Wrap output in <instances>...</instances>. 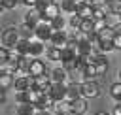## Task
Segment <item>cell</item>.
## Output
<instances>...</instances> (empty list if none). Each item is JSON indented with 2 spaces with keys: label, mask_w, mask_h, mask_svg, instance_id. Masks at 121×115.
<instances>
[{
  "label": "cell",
  "mask_w": 121,
  "mask_h": 115,
  "mask_svg": "<svg viewBox=\"0 0 121 115\" xmlns=\"http://www.w3.org/2000/svg\"><path fill=\"white\" fill-rule=\"evenodd\" d=\"M0 40H2V45H4V47L15 49V45H17L19 40H21V36H19V28H17V26H8V28H4Z\"/></svg>",
  "instance_id": "6da1fadb"
},
{
  "label": "cell",
  "mask_w": 121,
  "mask_h": 115,
  "mask_svg": "<svg viewBox=\"0 0 121 115\" xmlns=\"http://www.w3.org/2000/svg\"><path fill=\"white\" fill-rule=\"evenodd\" d=\"M98 94H100V87H98V83L95 79L81 83V96L83 98H96Z\"/></svg>",
  "instance_id": "7a4b0ae2"
},
{
  "label": "cell",
  "mask_w": 121,
  "mask_h": 115,
  "mask_svg": "<svg viewBox=\"0 0 121 115\" xmlns=\"http://www.w3.org/2000/svg\"><path fill=\"white\" fill-rule=\"evenodd\" d=\"M68 43H70V40H68V32L66 30H55L51 40H49V45H55L59 49H64Z\"/></svg>",
  "instance_id": "3957f363"
},
{
  "label": "cell",
  "mask_w": 121,
  "mask_h": 115,
  "mask_svg": "<svg viewBox=\"0 0 121 115\" xmlns=\"http://www.w3.org/2000/svg\"><path fill=\"white\" fill-rule=\"evenodd\" d=\"M60 11H62V8H60V4H59V2H49L47 9L42 13V21H43V23H51L55 17H59V15H60Z\"/></svg>",
  "instance_id": "277c9868"
},
{
  "label": "cell",
  "mask_w": 121,
  "mask_h": 115,
  "mask_svg": "<svg viewBox=\"0 0 121 115\" xmlns=\"http://www.w3.org/2000/svg\"><path fill=\"white\" fill-rule=\"evenodd\" d=\"M53 32H55V30L51 28V25L42 21V23L36 26V40H40V41H43V43H45V41H49V40H51Z\"/></svg>",
  "instance_id": "5b68a950"
},
{
  "label": "cell",
  "mask_w": 121,
  "mask_h": 115,
  "mask_svg": "<svg viewBox=\"0 0 121 115\" xmlns=\"http://www.w3.org/2000/svg\"><path fill=\"white\" fill-rule=\"evenodd\" d=\"M32 85H34V77H32V75H19V77H15L13 89H15L17 92H21V90L32 89Z\"/></svg>",
  "instance_id": "8992f818"
},
{
  "label": "cell",
  "mask_w": 121,
  "mask_h": 115,
  "mask_svg": "<svg viewBox=\"0 0 121 115\" xmlns=\"http://www.w3.org/2000/svg\"><path fill=\"white\" fill-rule=\"evenodd\" d=\"M42 74H47L45 62H43L42 58H32V62H30V68H28V75L36 77V75H42Z\"/></svg>",
  "instance_id": "52a82bcc"
},
{
  "label": "cell",
  "mask_w": 121,
  "mask_h": 115,
  "mask_svg": "<svg viewBox=\"0 0 121 115\" xmlns=\"http://www.w3.org/2000/svg\"><path fill=\"white\" fill-rule=\"evenodd\" d=\"M66 90H68V83H53V89H51L53 100L55 102L66 100Z\"/></svg>",
  "instance_id": "ba28073f"
},
{
  "label": "cell",
  "mask_w": 121,
  "mask_h": 115,
  "mask_svg": "<svg viewBox=\"0 0 121 115\" xmlns=\"http://www.w3.org/2000/svg\"><path fill=\"white\" fill-rule=\"evenodd\" d=\"M25 23H28L30 26H38L42 23V13L36 9V8H28V11L25 13Z\"/></svg>",
  "instance_id": "9c48e42d"
},
{
  "label": "cell",
  "mask_w": 121,
  "mask_h": 115,
  "mask_svg": "<svg viewBox=\"0 0 121 115\" xmlns=\"http://www.w3.org/2000/svg\"><path fill=\"white\" fill-rule=\"evenodd\" d=\"M78 98H81V83L72 81V83H68L66 100H68V102H74V100H78Z\"/></svg>",
  "instance_id": "30bf717a"
},
{
  "label": "cell",
  "mask_w": 121,
  "mask_h": 115,
  "mask_svg": "<svg viewBox=\"0 0 121 115\" xmlns=\"http://www.w3.org/2000/svg\"><path fill=\"white\" fill-rule=\"evenodd\" d=\"M17 28H19V36H21V40H30V41H32V38H36V28L30 26L28 23L19 25Z\"/></svg>",
  "instance_id": "8fae6325"
},
{
  "label": "cell",
  "mask_w": 121,
  "mask_h": 115,
  "mask_svg": "<svg viewBox=\"0 0 121 115\" xmlns=\"http://www.w3.org/2000/svg\"><path fill=\"white\" fill-rule=\"evenodd\" d=\"M45 45H43V41H40V40H32L30 41V57L32 58H38L40 55H43L45 53Z\"/></svg>",
  "instance_id": "7c38bea8"
},
{
  "label": "cell",
  "mask_w": 121,
  "mask_h": 115,
  "mask_svg": "<svg viewBox=\"0 0 121 115\" xmlns=\"http://www.w3.org/2000/svg\"><path fill=\"white\" fill-rule=\"evenodd\" d=\"M87 98H78V100H74L72 102V113L74 115H85V111H87V102H85Z\"/></svg>",
  "instance_id": "4fadbf2b"
},
{
  "label": "cell",
  "mask_w": 121,
  "mask_h": 115,
  "mask_svg": "<svg viewBox=\"0 0 121 115\" xmlns=\"http://www.w3.org/2000/svg\"><path fill=\"white\" fill-rule=\"evenodd\" d=\"M95 66H96V70H98V74H106L108 72V58H106V55L104 53H98L96 57H95Z\"/></svg>",
  "instance_id": "5bb4252c"
},
{
  "label": "cell",
  "mask_w": 121,
  "mask_h": 115,
  "mask_svg": "<svg viewBox=\"0 0 121 115\" xmlns=\"http://www.w3.org/2000/svg\"><path fill=\"white\" fill-rule=\"evenodd\" d=\"M66 77H68V72H66L62 66L51 70V81H53V83H66Z\"/></svg>",
  "instance_id": "9a60e30c"
},
{
  "label": "cell",
  "mask_w": 121,
  "mask_h": 115,
  "mask_svg": "<svg viewBox=\"0 0 121 115\" xmlns=\"http://www.w3.org/2000/svg\"><path fill=\"white\" fill-rule=\"evenodd\" d=\"M17 55H23V57H30V40H19V43L15 45L13 49Z\"/></svg>",
  "instance_id": "2e32d148"
},
{
  "label": "cell",
  "mask_w": 121,
  "mask_h": 115,
  "mask_svg": "<svg viewBox=\"0 0 121 115\" xmlns=\"http://www.w3.org/2000/svg\"><path fill=\"white\" fill-rule=\"evenodd\" d=\"M45 57H47V60H51V62L62 60V53H60V49L55 47V45H49V47L45 49Z\"/></svg>",
  "instance_id": "e0dca14e"
},
{
  "label": "cell",
  "mask_w": 121,
  "mask_h": 115,
  "mask_svg": "<svg viewBox=\"0 0 121 115\" xmlns=\"http://www.w3.org/2000/svg\"><path fill=\"white\" fill-rule=\"evenodd\" d=\"M81 75H83V81H93L96 75H100L98 74V70H96V66H95V62H91V64H87L85 66V70L81 72Z\"/></svg>",
  "instance_id": "ac0fdd59"
},
{
  "label": "cell",
  "mask_w": 121,
  "mask_h": 115,
  "mask_svg": "<svg viewBox=\"0 0 121 115\" xmlns=\"http://www.w3.org/2000/svg\"><path fill=\"white\" fill-rule=\"evenodd\" d=\"M93 8L95 6L87 4V2H78V15H81L83 19H89V17H93Z\"/></svg>",
  "instance_id": "d6986e66"
},
{
  "label": "cell",
  "mask_w": 121,
  "mask_h": 115,
  "mask_svg": "<svg viewBox=\"0 0 121 115\" xmlns=\"http://www.w3.org/2000/svg\"><path fill=\"white\" fill-rule=\"evenodd\" d=\"M60 8L64 13H70V15L78 13V2L76 0H60Z\"/></svg>",
  "instance_id": "ffe728a7"
},
{
  "label": "cell",
  "mask_w": 121,
  "mask_h": 115,
  "mask_svg": "<svg viewBox=\"0 0 121 115\" xmlns=\"http://www.w3.org/2000/svg\"><path fill=\"white\" fill-rule=\"evenodd\" d=\"M15 113L17 115H34L36 113V107H34V104H17Z\"/></svg>",
  "instance_id": "44dd1931"
},
{
  "label": "cell",
  "mask_w": 121,
  "mask_h": 115,
  "mask_svg": "<svg viewBox=\"0 0 121 115\" xmlns=\"http://www.w3.org/2000/svg\"><path fill=\"white\" fill-rule=\"evenodd\" d=\"M98 38H100V41H113V38H115L113 26H106L104 30H100L98 32Z\"/></svg>",
  "instance_id": "7402d4cb"
},
{
  "label": "cell",
  "mask_w": 121,
  "mask_h": 115,
  "mask_svg": "<svg viewBox=\"0 0 121 115\" xmlns=\"http://www.w3.org/2000/svg\"><path fill=\"white\" fill-rule=\"evenodd\" d=\"M108 11V8H106V4H95V8H93V19H106V13Z\"/></svg>",
  "instance_id": "603a6c76"
},
{
  "label": "cell",
  "mask_w": 121,
  "mask_h": 115,
  "mask_svg": "<svg viewBox=\"0 0 121 115\" xmlns=\"http://www.w3.org/2000/svg\"><path fill=\"white\" fill-rule=\"evenodd\" d=\"M81 23H83V17H81V15H78V13L70 15V19H68L70 28H74V30H79V28H81Z\"/></svg>",
  "instance_id": "cb8c5ba5"
},
{
  "label": "cell",
  "mask_w": 121,
  "mask_h": 115,
  "mask_svg": "<svg viewBox=\"0 0 121 115\" xmlns=\"http://www.w3.org/2000/svg\"><path fill=\"white\" fill-rule=\"evenodd\" d=\"M11 57H13V53H11V49L9 47H0V64H8L9 60H11Z\"/></svg>",
  "instance_id": "d4e9b609"
},
{
  "label": "cell",
  "mask_w": 121,
  "mask_h": 115,
  "mask_svg": "<svg viewBox=\"0 0 121 115\" xmlns=\"http://www.w3.org/2000/svg\"><path fill=\"white\" fill-rule=\"evenodd\" d=\"M49 25H51L53 30H64V26H66V19H64L62 15H59V17H55Z\"/></svg>",
  "instance_id": "484cf974"
},
{
  "label": "cell",
  "mask_w": 121,
  "mask_h": 115,
  "mask_svg": "<svg viewBox=\"0 0 121 115\" xmlns=\"http://www.w3.org/2000/svg\"><path fill=\"white\" fill-rule=\"evenodd\" d=\"M110 94H112L113 100L121 102V81H115V83L110 87Z\"/></svg>",
  "instance_id": "4316f807"
},
{
  "label": "cell",
  "mask_w": 121,
  "mask_h": 115,
  "mask_svg": "<svg viewBox=\"0 0 121 115\" xmlns=\"http://www.w3.org/2000/svg\"><path fill=\"white\" fill-rule=\"evenodd\" d=\"M79 30H83V32H87V34L95 32V19H93V17L83 19V23H81V28H79Z\"/></svg>",
  "instance_id": "83f0119b"
},
{
  "label": "cell",
  "mask_w": 121,
  "mask_h": 115,
  "mask_svg": "<svg viewBox=\"0 0 121 115\" xmlns=\"http://www.w3.org/2000/svg\"><path fill=\"white\" fill-rule=\"evenodd\" d=\"M113 49H115L113 41H100V43H98V51H100V53H104V55H106V53H110V51H113Z\"/></svg>",
  "instance_id": "f1b7e54d"
},
{
  "label": "cell",
  "mask_w": 121,
  "mask_h": 115,
  "mask_svg": "<svg viewBox=\"0 0 121 115\" xmlns=\"http://www.w3.org/2000/svg\"><path fill=\"white\" fill-rule=\"evenodd\" d=\"M106 26H110L106 19H95V32H96V34H98L100 30H104Z\"/></svg>",
  "instance_id": "f546056e"
},
{
  "label": "cell",
  "mask_w": 121,
  "mask_h": 115,
  "mask_svg": "<svg viewBox=\"0 0 121 115\" xmlns=\"http://www.w3.org/2000/svg\"><path fill=\"white\" fill-rule=\"evenodd\" d=\"M0 4H2V8H4V9H13L19 2H17V0H0Z\"/></svg>",
  "instance_id": "4dcf8cb0"
},
{
  "label": "cell",
  "mask_w": 121,
  "mask_h": 115,
  "mask_svg": "<svg viewBox=\"0 0 121 115\" xmlns=\"http://www.w3.org/2000/svg\"><path fill=\"white\" fill-rule=\"evenodd\" d=\"M47 6H49V0H38V4H36L34 8H36L40 13H43V11L47 9Z\"/></svg>",
  "instance_id": "1f68e13d"
},
{
  "label": "cell",
  "mask_w": 121,
  "mask_h": 115,
  "mask_svg": "<svg viewBox=\"0 0 121 115\" xmlns=\"http://www.w3.org/2000/svg\"><path fill=\"white\" fill-rule=\"evenodd\" d=\"M113 45H115V49H121V32L115 34V38H113Z\"/></svg>",
  "instance_id": "d6a6232c"
},
{
  "label": "cell",
  "mask_w": 121,
  "mask_h": 115,
  "mask_svg": "<svg viewBox=\"0 0 121 115\" xmlns=\"http://www.w3.org/2000/svg\"><path fill=\"white\" fill-rule=\"evenodd\" d=\"M23 4H25V6H26V8H34V6H36V4H38V0H25V2H23Z\"/></svg>",
  "instance_id": "836d02e7"
},
{
  "label": "cell",
  "mask_w": 121,
  "mask_h": 115,
  "mask_svg": "<svg viewBox=\"0 0 121 115\" xmlns=\"http://www.w3.org/2000/svg\"><path fill=\"white\" fill-rule=\"evenodd\" d=\"M4 102H6V90L0 89V104H4Z\"/></svg>",
  "instance_id": "e575fe53"
},
{
  "label": "cell",
  "mask_w": 121,
  "mask_h": 115,
  "mask_svg": "<svg viewBox=\"0 0 121 115\" xmlns=\"http://www.w3.org/2000/svg\"><path fill=\"white\" fill-rule=\"evenodd\" d=\"M34 115H49V109H36Z\"/></svg>",
  "instance_id": "d590c367"
},
{
  "label": "cell",
  "mask_w": 121,
  "mask_h": 115,
  "mask_svg": "<svg viewBox=\"0 0 121 115\" xmlns=\"http://www.w3.org/2000/svg\"><path fill=\"white\" fill-rule=\"evenodd\" d=\"M117 81H121V70L117 72Z\"/></svg>",
  "instance_id": "8d00e7d4"
},
{
  "label": "cell",
  "mask_w": 121,
  "mask_h": 115,
  "mask_svg": "<svg viewBox=\"0 0 121 115\" xmlns=\"http://www.w3.org/2000/svg\"><path fill=\"white\" fill-rule=\"evenodd\" d=\"M96 115H110V113H106V111H98Z\"/></svg>",
  "instance_id": "74e56055"
},
{
  "label": "cell",
  "mask_w": 121,
  "mask_h": 115,
  "mask_svg": "<svg viewBox=\"0 0 121 115\" xmlns=\"http://www.w3.org/2000/svg\"><path fill=\"white\" fill-rule=\"evenodd\" d=\"M76 2H83V0H76Z\"/></svg>",
  "instance_id": "f35d334b"
},
{
  "label": "cell",
  "mask_w": 121,
  "mask_h": 115,
  "mask_svg": "<svg viewBox=\"0 0 121 115\" xmlns=\"http://www.w3.org/2000/svg\"><path fill=\"white\" fill-rule=\"evenodd\" d=\"M49 2H57V0H49Z\"/></svg>",
  "instance_id": "ab89813d"
}]
</instances>
